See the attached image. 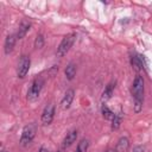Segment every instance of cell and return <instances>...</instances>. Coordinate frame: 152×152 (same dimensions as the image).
<instances>
[{"label": "cell", "mask_w": 152, "mask_h": 152, "mask_svg": "<svg viewBox=\"0 0 152 152\" xmlns=\"http://www.w3.org/2000/svg\"><path fill=\"white\" fill-rule=\"evenodd\" d=\"M132 95L134 97V112L139 113L142 108V100H144V78L140 75H138L133 81Z\"/></svg>", "instance_id": "cell-1"}, {"label": "cell", "mask_w": 152, "mask_h": 152, "mask_svg": "<svg viewBox=\"0 0 152 152\" xmlns=\"http://www.w3.org/2000/svg\"><path fill=\"white\" fill-rule=\"evenodd\" d=\"M75 40H76V33H69V34H66L62 39V42L59 43V45L57 48V56L58 57L65 56L69 52V50L72 46V44L75 43Z\"/></svg>", "instance_id": "cell-2"}, {"label": "cell", "mask_w": 152, "mask_h": 152, "mask_svg": "<svg viewBox=\"0 0 152 152\" xmlns=\"http://www.w3.org/2000/svg\"><path fill=\"white\" fill-rule=\"evenodd\" d=\"M36 129H37V127L34 124H28L23 128L21 137H20V144L23 146H27L33 140V138L36 135Z\"/></svg>", "instance_id": "cell-3"}, {"label": "cell", "mask_w": 152, "mask_h": 152, "mask_svg": "<svg viewBox=\"0 0 152 152\" xmlns=\"http://www.w3.org/2000/svg\"><path fill=\"white\" fill-rule=\"evenodd\" d=\"M43 84H44V81L42 78L33 80V82L31 83V86L28 88V91H27V99L30 101H34V100L38 99V96H39V94L42 91Z\"/></svg>", "instance_id": "cell-4"}, {"label": "cell", "mask_w": 152, "mask_h": 152, "mask_svg": "<svg viewBox=\"0 0 152 152\" xmlns=\"http://www.w3.org/2000/svg\"><path fill=\"white\" fill-rule=\"evenodd\" d=\"M30 65H31V59L28 56L26 55H23L20 57V61L18 63V68H17V74L20 78H24L26 76V74L28 72V69H30Z\"/></svg>", "instance_id": "cell-5"}, {"label": "cell", "mask_w": 152, "mask_h": 152, "mask_svg": "<svg viewBox=\"0 0 152 152\" xmlns=\"http://www.w3.org/2000/svg\"><path fill=\"white\" fill-rule=\"evenodd\" d=\"M55 116V106L52 103H49L45 106L43 113H42V122L43 125H50Z\"/></svg>", "instance_id": "cell-6"}, {"label": "cell", "mask_w": 152, "mask_h": 152, "mask_svg": "<svg viewBox=\"0 0 152 152\" xmlns=\"http://www.w3.org/2000/svg\"><path fill=\"white\" fill-rule=\"evenodd\" d=\"M74 96H75L74 89H69V90L65 91V94H64V96H63V99L61 101V106H62L63 109H68L70 107V104H71V102L74 100Z\"/></svg>", "instance_id": "cell-7"}, {"label": "cell", "mask_w": 152, "mask_h": 152, "mask_svg": "<svg viewBox=\"0 0 152 152\" xmlns=\"http://www.w3.org/2000/svg\"><path fill=\"white\" fill-rule=\"evenodd\" d=\"M17 39H18L17 38V34H8L6 37V39H5V46H4L6 55H8L10 52H12V50H13V48L15 45Z\"/></svg>", "instance_id": "cell-8"}, {"label": "cell", "mask_w": 152, "mask_h": 152, "mask_svg": "<svg viewBox=\"0 0 152 152\" xmlns=\"http://www.w3.org/2000/svg\"><path fill=\"white\" fill-rule=\"evenodd\" d=\"M129 148V140L126 137H121L115 146V152H127Z\"/></svg>", "instance_id": "cell-9"}, {"label": "cell", "mask_w": 152, "mask_h": 152, "mask_svg": "<svg viewBox=\"0 0 152 152\" xmlns=\"http://www.w3.org/2000/svg\"><path fill=\"white\" fill-rule=\"evenodd\" d=\"M76 138H77V131H76V129L70 131V132L65 135V138L63 139V144H62V146H63L64 148L71 146V145L76 141Z\"/></svg>", "instance_id": "cell-10"}, {"label": "cell", "mask_w": 152, "mask_h": 152, "mask_svg": "<svg viewBox=\"0 0 152 152\" xmlns=\"http://www.w3.org/2000/svg\"><path fill=\"white\" fill-rule=\"evenodd\" d=\"M131 63H132V66L137 71H140V70H142L145 68L144 58H141V56H139V55H133L131 57Z\"/></svg>", "instance_id": "cell-11"}, {"label": "cell", "mask_w": 152, "mask_h": 152, "mask_svg": "<svg viewBox=\"0 0 152 152\" xmlns=\"http://www.w3.org/2000/svg\"><path fill=\"white\" fill-rule=\"evenodd\" d=\"M30 27H31V24H30L28 21H26V20L21 21V24L19 25V28H18V32H17V38H18V39L24 38V37L26 36V33L28 32Z\"/></svg>", "instance_id": "cell-12"}, {"label": "cell", "mask_w": 152, "mask_h": 152, "mask_svg": "<svg viewBox=\"0 0 152 152\" xmlns=\"http://www.w3.org/2000/svg\"><path fill=\"white\" fill-rule=\"evenodd\" d=\"M114 88H115V83H114V82H110V83L104 88V90H103V93H102V96H101V100H102V101L109 100V99L112 97V95H113Z\"/></svg>", "instance_id": "cell-13"}, {"label": "cell", "mask_w": 152, "mask_h": 152, "mask_svg": "<svg viewBox=\"0 0 152 152\" xmlns=\"http://www.w3.org/2000/svg\"><path fill=\"white\" fill-rule=\"evenodd\" d=\"M75 75H76V66L72 63H70L65 68V76H66L68 80H72L75 77Z\"/></svg>", "instance_id": "cell-14"}, {"label": "cell", "mask_w": 152, "mask_h": 152, "mask_svg": "<svg viewBox=\"0 0 152 152\" xmlns=\"http://www.w3.org/2000/svg\"><path fill=\"white\" fill-rule=\"evenodd\" d=\"M101 112H102V115H103V118L104 119H107V120H113L114 119V116H115V114L106 106V104H103L102 106V108H101Z\"/></svg>", "instance_id": "cell-15"}, {"label": "cell", "mask_w": 152, "mask_h": 152, "mask_svg": "<svg viewBox=\"0 0 152 152\" xmlns=\"http://www.w3.org/2000/svg\"><path fill=\"white\" fill-rule=\"evenodd\" d=\"M88 146H89V141H88V139H82V140L78 142V145H77L75 152H87Z\"/></svg>", "instance_id": "cell-16"}, {"label": "cell", "mask_w": 152, "mask_h": 152, "mask_svg": "<svg viewBox=\"0 0 152 152\" xmlns=\"http://www.w3.org/2000/svg\"><path fill=\"white\" fill-rule=\"evenodd\" d=\"M121 121H122V115L121 114H115L114 119L112 120V129H118L121 125Z\"/></svg>", "instance_id": "cell-17"}, {"label": "cell", "mask_w": 152, "mask_h": 152, "mask_svg": "<svg viewBox=\"0 0 152 152\" xmlns=\"http://www.w3.org/2000/svg\"><path fill=\"white\" fill-rule=\"evenodd\" d=\"M43 44H44V38H43L42 34H38L37 38H36V42H34V46L38 49V48H42Z\"/></svg>", "instance_id": "cell-18"}, {"label": "cell", "mask_w": 152, "mask_h": 152, "mask_svg": "<svg viewBox=\"0 0 152 152\" xmlns=\"http://www.w3.org/2000/svg\"><path fill=\"white\" fill-rule=\"evenodd\" d=\"M133 152H145V147L144 146H135L133 148Z\"/></svg>", "instance_id": "cell-19"}, {"label": "cell", "mask_w": 152, "mask_h": 152, "mask_svg": "<svg viewBox=\"0 0 152 152\" xmlns=\"http://www.w3.org/2000/svg\"><path fill=\"white\" fill-rule=\"evenodd\" d=\"M38 152H49V151H48V148H45V147H40Z\"/></svg>", "instance_id": "cell-20"}, {"label": "cell", "mask_w": 152, "mask_h": 152, "mask_svg": "<svg viewBox=\"0 0 152 152\" xmlns=\"http://www.w3.org/2000/svg\"><path fill=\"white\" fill-rule=\"evenodd\" d=\"M106 152H114V150H112V148H108Z\"/></svg>", "instance_id": "cell-21"}, {"label": "cell", "mask_w": 152, "mask_h": 152, "mask_svg": "<svg viewBox=\"0 0 152 152\" xmlns=\"http://www.w3.org/2000/svg\"><path fill=\"white\" fill-rule=\"evenodd\" d=\"M57 152H63V150H58V151H57Z\"/></svg>", "instance_id": "cell-22"}]
</instances>
